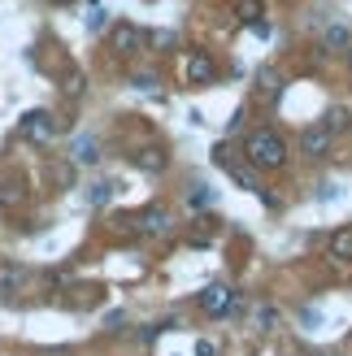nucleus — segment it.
<instances>
[{"instance_id":"1","label":"nucleus","mask_w":352,"mask_h":356,"mask_svg":"<svg viewBox=\"0 0 352 356\" xmlns=\"http://www.w3.org/2000/svg\"><path fill=\"white\" fill-rule=\"evenodd\" d=\"M243 156H248L253 170H283L287 165V144H283L278 131L261 127V131H253L248 139H243Z\"/></svg>"},{"instance_id":"2","label":"nucleus","mask_w":352,"mask_h":356,"mask_svg":"<svg viewBox=\"0 0 352 356\" xmlns=\"http://www.w3.org/2000/svg\"><path fill=\"white\" fill-rule=\"evenodd\" d=\"M17 135H22L26 144H48V139H57V118L48 109H31L22 122H17Z\"/></svg>"},{"instance_id":"3","label":"nucleus","mask_w":352,"mask_h":356,"mask_svg":"<svg viewBox=\"0 0 352 356\" xmlns=\"http://www.w3.org/2000/svg\"><path fill=\"white\" fill-rule=\"evenodd\" d=\"M200 309L209 317H231L239 309V291H231L226 282H209V287L200 291Z\"/></svg>"},{"instance_id":"4","label":"nucleus","mask_w":352,"mask_h":356,"mask_svg":"<svg viewBox=\"0 0 352 356\" xmlns=\"http://www.w3.org/2000/svg\"><path fill=\"white\" fill-rule=\"evenodd\" d=\"M330 148H335V135H330L322 122H313V127L301 131V152L313 156V161H322V156H330Z\"/></svg>"},{"instance_id":"5","label":"nucleus","mask_w":352,"mask_h":356,"mask_svg":"<svg viewBox=\"0 0 352 356\" xmlns=\"http://www.w3.org/2000/svg\"><path fill=\"white\" fill-rule=\"evenodd\" d=\"M214 165H218V170H226V174H231V178H235V183H239L243 191H261V183H257V174H253L248 165H239L235 156H226V144H218V148H214Z\"/></svg>"},{"instance_id":"6","label":"nucleus","mask_w":352,"mask_h":356,"mask_svg":"<svg viewBox=\"0 0 352 356\" xmlns=\"http://www.w3.org/2000/svg\"><path fill=\"white\" fill-rule=\"evenodd\" d=\"M109 48L118 52V57H135V52L144 48V31L131 26V22H118V26L109 31Z\"/></svg>"},{"instance_id":"7","label":"nucleus","mask_w":352,"mask_h":356,"mask_svg":"<svg viewBox=\"0 0 352 356\" xmlns=\"http://www.w3.org/2000/svg\"><path fill=\"white\" fill-rule=\"evenodd\" d=\"M170 226H174V218H170V209H144V213H139V218H135V230H139V235H170Z\"/></svg>"},{"instance_id":"8","label":"nucleus","mask_w":352,"mask_h":356,"mask_svg":"<svg viewBox=\"0 0 352 356\" xmlns=\"http://www.w3.org/2000/svg\"><path fill=\"white\" fill-rule=\"evenodd\" d=\"M22 282H26V265L0 261V300H13L17 291H22Z\"/></svg>"},{"instance_id":"9","label":"nucleus","mask_w":352,"mask_h":356,"mask_svg":"<svg viewBox=\"0 0 352 356\" xmlns=\"http://www.w3.org/2000/svg\"><path fill=\"white\" fill-rule=\"evenodd\" d=\"M218 79V65L209 52H191L187 57V83H214Z\"/></svg>"},{"instance_id":"10","label":"nucleus","mask_w":352,"mask_h":356,"mask_svg":"<svg viewBox=\"0 0 352 356\" xmlns=\"http://www.w3.org/2000/svg\"><path fill=\"white\" fill-rule=\"evenodd\" d=\"M131 161L144 170V174H161L166 165H170V156H166V148H157V144H148V148H139V152H131Z\"/></svg>"},{"instance_id":"11","label":"nucleus","mask_w":352,"mask_h":356,"mask_svg":"<svg viewBox=\"0 0 352 356\" xmlns=\"http://www.w3.org/2000/svg\"><path fill=\"white\" fill-rule=\"evenodd\" d=\"M70 156H74V165H96V161H100V139H96V135H79V139H74V152H70Z\"/></svg>"},{"instance_id":"12","label":"nucleus","mask_w":352,"mask_h":356,"mask_svg":"<svg viewBox=\"0 0 352 356\" xmlns=\"http://www.w3.org/2000/svg\"><path fill=\"white\" fill-rule=\"evenodd\" d=\"M326 252L335 257V261H344V265H352V226H344V230H335V235H330Z\"/></svg>"},{"instance_id":"13","label":"nucleus","mask_w":352,"mask_h":356,"mask_svg":"<svg viewBox=\"0 0 352 356\" xmlns=\"http://www.w3.org/2000/svg\"><path fill=\"white\" fill-rule=\"evenodd\" d=\"M322 127H326L330 135H344V131L352 127V113L344 109V104H335V109H326V113H322Z\"/></svg>"},{"instance_id":"14","label":"nucleus","mask_w":352,"mask_h":356,"mask_svg":"<svg viewBox=\"0 0 352 356\" xmlns=\"http://www.w3.org/2000/svg\"><path fill=\"white\" fill-rule=\"evenodd\" d=\"M322 48H326V52H348V48H352L348 26H330V31L322 35Z\"/></svg>"},{"instance_id":"15","label":"nucleus","mask_w":352,"mask_h":356,"mask_svg":"<svg viewBox=\"0 0 352 356\" xmlns=\"http://www.w3.org/2000/svg\"><path fill=\"white\" fill-rule=\"evenodd\" d=\"M261 9H266L261 0H239V5H235V17H239L243 26H257V22H261Z\"/></svg>"},{"instance_id":"16","label":"nucleus","mask_w":352,"mask_h":356,"mask_svg":"<svg viewBox=\"0 0 352 356\" xmlns=\"http://www.w3.org/2000/svg\"><path fill=\"white\" fill-rule=\"evenodd\" d=\"M113 183H92V187H87V204H92V209H104V204H109L113 200Z\"/></svg>"},{"instance_id":"17","label":"nucleus","mask_w":352,"mask_h":356,"mask_svg":"<svg viewBox=\"0 0 352 356\" xmlns=\"http://www.w3.org/2000/svg\"><path fill=\"white\" fill-rule=\"evenodd\" d=\"M253 326H257V330H274V326H278V309H274V305H257Z\"/></svg>"},{"instance_id":"18","label":"nucleus","mask_w":352,"mask_h":356,"mask_svg":"<svg viewBox=\"0 0 352 356\" xmlns=\"http://www.w3.org/2000/svg\"><path fill=\"white\" fill-rule=\"evenodd\" d=\"M257 83H261V92H278V87H283V83H278V70H261V74H257Z\"/></svg>"},{"instance_id":"19","label":"nucleus","mask_w":352,"mask_h":356,"mask_svg":"<svg viewBox=\"0 0 352 356\" xmlns=\"http://www.w3.org/2000/svg\"><path fill=\"white\" fill-rule=\"evenodd\" d=\"M187 200H191V209H196V204L205 209L209 200H214V195H209V187H205V183H191V191H187Z\"/></svg>"},{"instance_id":"20","label":"nucleus","mask_w":352,"mask_h":356,"mask_svg":"<svg viewBox=\"0 0 352 356\" xmlns=\"http://www.w3.org/2000/svg\"><path fill=\"white\" fill-rule=\"evenodd\" d=\"M135 87H139V92H152V87H157V74H148V70H139V74H135Z\"/></svg>"},{"instance_id":"21","label":"nucleus","mask_w":352,"mask_h":356,"mask_svg":"<svg viewBox=\"0 0 352 356\" xmlns=\"http://www.w3.org/2000/svg\"><path fill=\"white\" fill-rule=\"evenodd\" d=\"M196 356H218V343L214 339H196Z\"/></svg>"},{"instance_id":"22","label":"nucleus","mask_w":352,"mask_h":356,"mask_svg":"<svg viewBox=\"0 0 352 356\" xmlns=\"http://www.w3.org/2000/svg\"><path fill=\"white\" fill-rule=\"evenodd\" d=\"M104 26V9H96V13H87V31H100Z\"/></svg>"},{"instance_id":"23","label":"nucleus","mask_w":352,"mask_h":356,"mask_svg":"<svg viewBox=\"0 0 352 356\" xmlns=\"http://www.w3.org/2000/svg\"><path fill=\"white\" fill-rule=\"evenodd\" d=\"M65 92H70V96H79V92H83V74H70V83H65Z\"/></svg>"},{"instance_id":"24","label":"nucleus","mask_w":352,"mask_h":356,"mask_svg":"<svg viewBox=\"0 0 352 356\" xmlns=\"http://www.w3.org/2000/svg\"><path fill=\"white\" fill-rule=\"evenodd\" d=\"M239 127H243V109H235V113H231V122H226V131H231V135H235Z\"/></svg>"},{"instance_id":"25","label":"nucleus","mask_w":352,"mask_h":356,"mask_svg":"<svg viewBox=\"0 0 352 356\" xmlns=\"http://www.w3.org/2000/svg\"><path fill=\"white\" fill-rule=\"evenodd\" d=\"M52 5H70V0H52Z\"/></svg>"},{"instance_id":"26","label":"nucleus","mask_w":352,"mask_h":356,"mask_svg":"<svg viewBox=\"0 0 352 356\" xmlns=\"http://www.w3.org/2000/svg\"><path fill=\"white\" fill-rule=\"evenodd\" d=\"M348 52H352V48H348Z\"/></svg>"}]
</instances>
